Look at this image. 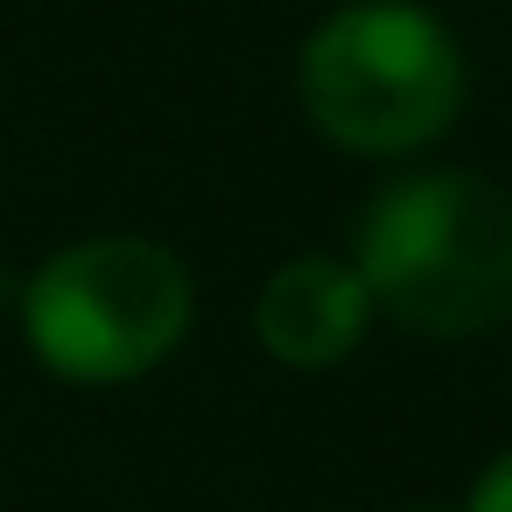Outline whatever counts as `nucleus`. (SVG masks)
I'll list each match as a JSON object with an SVG mask.
<instances>
[{"mask_svg": "<svg viewBox=\"0 0 512 512\" xmlns=\"http://www.w3.org/2000/svg\"><path fill=\"white\" fill-rule=\"evenodd\" d=\"M372 316L414 337H484L512 323V190L477 169L393 176L351 232Z\"/></svg>", "mask_w": 512, "mask_h": 512, "instance_id": "obj_1", "label": "nucleus"}, {"mask_svg": "<svg viewBox=\"0 0 512 512\" xmlns=\"http://www.w3.org/2000/svg\"><path fill=\"white\" fill-rule=\"evenodd\" d=\"M463 92V43L421 0H344L295 57V99L309 127L365 162H407L435 148L463 120Z\"/></svg>", "mask_w": 512, "mask_h": 512, "instance_id": "obj_2", "label": "nucleus"}, {"mask_svg": "<svg viewBox=\"0 0 512 512\" xmlns=\"http://www.w3.org/2000/svg\"><path fill=\"white\" fill-rule=\"evenodd\" d=\"M197 323V281L183 253L141 232H99L57 246L22 281V337L43 372L71 386H127L183 351Z\"/></svg>", "mask_w": 512, "mask_h": 512, "instance_id": "obj_3", "label": "nucleus"}, {"mask_svg": "<svg viewBox=\"0 0 512 512\" xmlns=\"http://www.w3.org/2000/svg\"><path fill=\"white\" fill-rule=\"evenodd\" d=\"M253 330L260 351L288 372H330L344 365L365 330H372V302L365 281L351 274V260L337 253H295L267 274L260 302H253Z\"/></svg>", "mask_w": 512, "mask_h": 512, "instance_id": "obj_4", "label": "nucleus"}, {"mask_svg": "<svg viewBox=\"0 0 512 512\" xmlns=\"http://www.w3.org/2000/svg\"><path fill=\"white\" fill-rule=\"evenodd\" d=\"M456 512H512V449H498V456L484 463V477L470 484V498H463Z\"/></svg>", "mask_w": 512, "mask_h": 512, "instance_id": "obj_5", "label": "nucleus"}, {"mask_svg": "<svg viewBox=\"0 0 512 512\" xmlns=\"http://www.w3.org/2000/svg\"><path fill=\"white\" fill-rule=\"evenodd\" d=\"M407 512H456V505H407Z\"/></svg>", "mask_w": 512, "mask_h": 512, "instance_id": "obj_6", "label": "nucleus"}]
</instances>
